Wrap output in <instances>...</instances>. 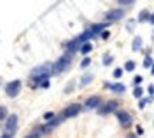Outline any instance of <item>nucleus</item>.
Returning a JSON list of instances; mask_svg holds the SVG:
<instances>
[{"mask_svg":"<svg viewBox=\"0 0 154 138\" xmlns=\"http://www.w3.org/2000/svg\"><path fill=\"white\" fill-rule=\"evenodd\" d=\"M147 102H149V100H141V102H140V104H138V106H140V109H143V107H144V104L147 103Z\"/></svg>","mask_w":154,"mask_h":138,"instance_id":"72a5a7b5","label":"nucleus"},{"mask_svg":"<svg viewBox=\"0 0 154 138\" xmlns=\"http://www.w3.org/2000/svg\"><path fill=\"white\" fill-rule=\"evenodd\" d=\"M68 86H69V87H67V89H65V93H69V92H71V90L74 89V82H71Z\"/></svg>","mask_w":154,"mask_h":138,"instance_id":"cd10ccee","label":"nucleus"},{"mask_svg":"<svg viewBox=\"0 0 154 138\" xmlns=\"http://www.w3.org/2000/svg\"><path fill=\"white\" fill-rule=\"evenodd\" d=\"M116 109H118V102H116V100H109V102L102 107V110H99V114H109V113H113Z\"/></svg>","mask_w":154,"mask_h":138,"instance_id":"6e6552de","label":"nucleus"},{"mask_svg":"<svg viewBox=\"0 0 154 138\" xmlns=\"http://www.w3.org/2000/svg\"><path fill=\"white\" fill-rule=\"evenodd\" d=\"M41 87H44V89H47V87H50V82H48V80H45V82H43V83H41Z\"/></svg>","mask_w":154,"mask_h":138,"instance_id":"c756f323","label":"nucleus"},{"mask_svg":"<svg viewBox=\"0 0 154 138\" xmlns=\"http://www.w3.org/2000/svg\"><path fill=\"white\" fill-rule=\"evenodd\" d=\"M141 94H143V89H141L140 86H136L134 87V90H133V96H134L136 99H140Z\"/></svg>","mask_w":154,"mask_h":138,"instance_id":"aec40b11","label":"nucleus"},{"mask_svg":"<svg viewBox=\"0 0 154 138\" xmlns=\"http://www.w3.org/2000/svg\"><path fill=\"white\" fill-rule=\"evenodd\" d=\"M137 134H140V135H141V134H143V133H144V131H143V128H141V127H140V125H137Z\"/></svg>","mask_w":154,"mask_h":138,"instance_id":"7c9ffc66","label":"nucleus"},{"mask_svg":"<svg viewBox=\"0 0 154 138\" xmlns=\"http://www.w3.org/2000/svg\"><path fill=\"white\" fill-rule=\"evenodd\" d=\"M21 90V82L20 80H13L10 83H7L6 86V94L9 97H16Z\"/></svg>","mask_w":154,"mask_h":138,"instance_id":"7ed1b4c3","label":"nucleus"},{"mask_svg":"<svg viewBox=\"0 0 154 138\" xmlns=\"http://www.w3.org/2000/svg\"><path fill=\"white\" fill-rule=\"evenodd\" d=\"M123 17H124V11L122 9H113V10L106 13V20L107 21H116V20H120Z\"/></svg>","mask_w":154,"mask_h":138,"instance_id":"423d86ee","label":"nucleus"},{"mask_svg":"<svg viewBox=\"0 0 154 138\" xmlns=\"http://www.w3.org/2000/svg\"><path fill=\"white\" fill-rule=\"evenodd\" d=\"M149 93H150V94H154V86L153 85H150V86H149Z\"/></svg>","mask_w":154,"mask_h":138,"instance_id":"473e14b6","label":"nucleus"},{"mask_svg":"<svg viewBox=\"0 0 154 138\" xmlns=\"http://www.w3.org/2000/svg\"><path fill=\"white\" fill-rule=\"evenodd\" d=\"M127 138H137V137L133 134V133H130V134H127Z\"/></svg>","mask_w":154,"mask_h":138,"instance_id":"c9c22d12","label":"nucleus"},{"mask_svg":"<svg viewBox=\"0 0 154 138\" xmlns=\"http://www.w3.org/2000/svg\"><path fill=\"white\" fill-rule=\"evenodd\" d=\"M106 25H107V24H103V23H101V24H93V25L91 27V31L93 33V35H96L98 33H101L103 28H106Z\"/></svg>","mask_w":154,"mask_h":138,"instance_id":"2eb2a0df","label":"nucleus"},{"mask_svg":"<svg viewBox=\"0 0 154 138\" xmlns=\"http://www.w3.org/2000/svg\"><path fill=\"white\" fill-rule=\"evenodd\" d=\"M92 51V44L91 42H86V44H82V47H81V54H89V52Z\"/></svg>","mask_w":154,"mask_h":138,"instance_id":"a211bd4d","label":"nucleus"},{"mask_svg":"<svg viewBox=\"0 0 154 138\" xmlns=\"http://www.w3.org/2000/svg\"><path fill=\"white\" fill-rule=\"evenodd\" d=\"M150 16H151V14H150L147 10H141L140 14H138V21H140V23L147 21V20H150Z\"/></svg>","mask_w":154,"mask_h":138,"instance_id":"dca6fc26","label":"nucleus"},{"mask_svg":"<svg viewBox=\"0 0 154 138\" xmlns=\"http://www.w3.org/2000/svg\"><path fill=\"white\" fill-rule=\"evenodd\" d=\"M122 73H123V69L122 68H116L115 70H113V76H115V78H120Z\"/></svg>","mask_w":154,"mask_h":138,"instance_id":"5701e85b","label":"nucleus"},{"mask_svg":"<svg viewBox=\"0 0 154 138\" xmlns=\"http://www.w3.org/2000/svg\"><path fill=\"white\" fill-rule=\"evenodd\" d=\"M141 80H143V78H141V76H136V78H134V83H136V85L141 83Z\"/></svg>","mask_w":154,"mask_h":138,"instance_id":"c85d7f7f","label":"nucleus"},{"mask_svg":"<svg viewBox=\"0 0 154 138\" xmlns=\"http://www.w3.org/2000/svg\"><path fill=\"white\" fill-rule=\"evenodd\" d=\"M89 64H91V58H85V59L81 62V68H86V66H89Z\"/></svg>","mask_w":154,"mask_h":138,"instance_id":"b1692460","label":"nucleus"},{"mask_svg":"<svg viewBox=\"0 0 154 138\" xmlns=\"http://www.w3.org/2000/svg\"><path fill=\"white\" fill-rule=\"evenodd\" d=\"M119 4L120 6H130V4H133V0H119Z\"/></svg>","mask_w":154,"mask_h":138,"instance_id":"393cba45","label":"nucleus"},{"mask_svg":"<svg viewBox=\"0 0 154 138\" xmlns=\"http://www.w3.org/2000/svg\"><path fill=\"white\" fill-rule=\"evenodd\" d=\"M153 59H151V56H146L144 58V64H143V66L144 68H150V66H153Z\"/></svg>","mask_w":154,"mask_h":138,"instance_id":"412c9836","label":"nucleus"},{"mask_svg":"<svg viewBox=\"0 0 154 138\" xmlns=\"http://www.w3.org/2000/svg\"><path fill=\"white\" fill-rule=\"evenodd\" d=\"M149 21H150L151 24H154V14H151V16H150V20H149Z\"/></svg>","mask_w":154,"mask_h":138,"instance_id":"e433bc0d","label":"nucleus"},{"mask_svg":"<svg viewBox=\"0 0 154 138\" xmlns=\"http://www.w3.org/2000/svg\"><path fill=\"white\" fill-rule=\"evenodd\" d=\"M151 72H153V75H154V65H153V69H151Z\"/></svg>","mask_w":154,"mask_h":138,"instance_id":"4c0bfd02","label":"nucleus"},{"mask_svg":"<svg viewBox=\"0 0 154 138\" xmlns=\"http://www.w3.org/2000/svg\"><path fill=\"white\" fill-rule=\"evenodd\" d=\"M92 37H93V33L91 31V28H88V30H85L82 34L78 37V40H79V42H81V44H82V42L86 44V41H88V40H91Z\"/></svg>","mask_w":154,"mask_h":138,"instance_id":"f8f14e48","label":"nucleus"},{"mask_svg":"<svg viewBox=\"0 0 154 138\" xmlns=\"http://www.w3.org/2000/svg\"><path fill=\"white\" fill-rule=\"evenodd\" d=\"M116 117H118L119 123L123 125V127H129V125L132 124V116H130L127 111H124V110L116 111Z\"/></svg>","mask_w":154,"mask_h":138,"instance_id":"39448f33","label":"nucleus"},{"mask_svg":"<svg viewBox=\"0 0 154 138\" xmlns=\"http://www.w3.org/2000/svg\"><path fill=\"white\" fill-rule=\"evenodd\" d=\"M62 121V117H54L52 120H50L45 125H43V130H44V133H50L51 130H54L59 123Z\"/></svg>","mask_w":154,"mask_h":138,"instance_id":"1a4fd4ad","label":"nucleus"},{"mask_svg":"<svg viewBox=\"0 0 154 138\" xmlns=\"http://www.w3.org/2000/svg\"><path fill=\"white\" fill-rule=\"evenodd\" d=\"M16 127H17V116H16V114H11V116H9V119L6 120V131H9V134H10V133H14Z\"/></svg>","mask_w":154,"mask_h":138,"instance_id":"0eeeda50","label":"nucleus"},{"mask_svg":"<svg viewBox=\"0 0 154 138\" xmlns=\"http://www.w3.org/2000/svg\"><path fill=\"white\" fill-rule=\"evenodd\" d=\"M105 86L110 90H113V92H116V93H123L126 90V86L123 83H106Z\"/></svg>","mask_w":154,"mask_h":138,"instance_id":"9b49d317","label":"nucleus"},{"mask_svg":"<svg viewBox=\"0 0 154 138\" xmlns=\"http://www.w3.org/2000/svg\"><path fill=\"white\" fill-rule=\"evenodd\" d=\"M153 40H154V31H153Z\"/></svg>","mask_w":154,"mask_h":138,"instance_id":"58836bf2","label":"nucleus"},{"mask_svg":"<svg viewBox=\"0 0 154 138\" xmlns=\"http://www.w3.org/2000/svg\"><path fill=\"white\" fill-rule=\"evenodd\" d=\"M52 73V65L51 64H44L41 66H37L31 70V78L37 79V78H43V76H50Z\"/></svg>","mask_w":154,"mask_h":138,"instance_id":"f03ea898","label":"nucleus"},{"mask_svg":"<svg viewBox=\"0 0 154 138\" xmlns=\"http://www.w3.org/2000/svg\"><path fill=\"white\" fill-rule=\"evenodd\" d=\"M141 45H143V40H141V37H136V38L133 40V44H132V50L136 52V51H138V50L141 48Z\"/></svg>","mask_w":154,"mask_h":138,"instance_id":"4468645a","label":"nucleus"},{"mask_svg":"<svg viewBox=\"0 0 154 138\" xmlns=\"http://www.w3.org/2000/svg\"><path fill=\"white\" fill-rule=\"evenodd\" d=\"M6 116H7V109L0 107V120H4V119H6Z\"/></svg>","mask_w":154,"mask_h":138,"instance_id":"4be33fe9","label":"nucleus"},{"mask_svg":"<svg viewBox=\"0 0 154 138\" xmlns=\"http://www.w3.org/2000/svg\"><path fill=\"white\" fill-rule=\"evenodd\" d=\"M112 61H113L112 56H105V58H103V64H105V65H109Z\"/></svg>","mask_w":154,"mask_h":138,"instance_id":"a878e982","label":"nucleus"},{"mask_svg":"<svg viewBox=\"0 0 154 138\" xmlns=\"http://www.w3.org/2000/svg\"><path fill=\"white\" fill-rule=\"evenodd\" d=\"M79 45H81L79 40H78V38H75V40H72V41H69L68 42L67 50H68V52H75L78 48H79Z\"/></svg>","mask_w":154,"mask_h":138,"instance_id":"ddd939ff","label":"nucleus"},{"mask_svg":"<svg viewBox=\"0 0 154 138\" xmlns=\"http://www.w3.org/2000/svg\"><path fill=\"white\" fill-rule=\"evenodd\" d=\"M109 35H110V34H109V31H105V33H102V37L105 38V40H106V38H107Z\"/></svg>","mask_w":154,"mask_h":138,"instance_id":"f704fd0d","label":"nucleus"},{"mask_svg":"<svg viewBox=\"0 0 154 138\" xmlns=\"http://www.w3.org/2000/svg\"><path fill=\"white\" fill-rule=\"evenodd\" d=\"M0 138H11V134H9V133H4V134H1V137Z\"/></svg>","mask_w":154,"mask_h":138,"instance_id":"2f4dec72","label":"nucleus"},{"mask_svg":"<svg viewBox=\"0 0 154 138\" xmlns=\"http://www.w3.org/2000/svg\"><path fill=\"white\" fill-rule=\"evenodd\" d=\"M101 103V97L99 96H91L88 100L85 102V107L86 109H96Z\"/></svg>","mask_w":154,"mask_h":138,"instance_id":"9d476101","label":"nucleus"},{"mask_svg":"<svg viewBox=\"0 0 154 138\" xmlns=\"http://www.w3.org/2000/svg\"><path fill=\"white\" fill-rule=\"evenodd\" d=\"M136 68V64L133 62V61H127L126 64H124V69L127 70V72H133Z\"/></svg>","mask_w":154,"mask_h":138,"instance_id":"6ab92c4d","label":"nucleus"},{"mask_svg":"<svg viewBox=\"0 0 154 138\" xmlns=\"http://www.w3.org/2000/svg\"><path fill=\"white\" fill-rule=\"evenodd\" d=\"M81 109H82V106H81L79 103L69 104L68 107L64 110V117L71 119V117H75V116H78V114H79V111H81Z\"/></svg>","mask_w":154,"mask_h":138,"instance_id":"20e7f679","label":"nucleus"},{"mask_svg":"<svg viewBox=\"0 0 154 138\" xmlns=\"http://www.w3.org/2000/svg\"><path fill=\"white\" fill-rule=\"evenodd\" d=\"M92 79H93V75H92V73H86V75L82 76V79H81V85H82V86H86L88 83L92 82Z\"/></svg>","mask_w":154,"mask_h":138,"instance_id":"f3484780","label":"nucleus"},{"mask_svg":"<svg viewBox=\"0 0 154 138\" xmlns=\"http://www.w3.org/2000/svg\"><path fill=\"white\" fill-rule=\"evenodd\" d=\"M44 119H45V120H52V119H54V113H51V111H50V113H45V114H44Z\"/></svg>","mask_w":154,"mask_h":138,"instance_id":"bb28decb","label":"nucleus"},{"mask_svg":"<svg viewBox=\"0 0 154 138\" xmlns=\"http://www.w3.org/2000/svg\"><path fill=\"white\" fill-rule=\"evenodd\" d=\"M69 64H71V56H69L68 54L62 55V56L52 65V73H54V75H58V73L64 72V70L69 66Z\"/></svg>","mask_w":154,"mask_h":138,"instance_id":"f257e3e1","label":"nucleus"}]
</instances>
